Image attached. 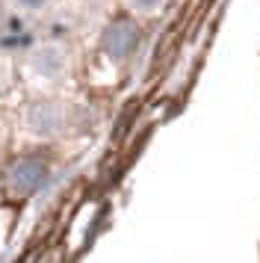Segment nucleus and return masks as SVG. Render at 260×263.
<instances>
[{"label":"nucleus","mask_w":260,"mask_h":263,"mask_svg":"<svg viewBox=\"0 0 260 263\" xmlns=\"http://www.w3.org/2000/svg\"><path fill=\"white\" fill-rule=\"evenodd\" d=\"M136 45H139V27L130 18H116L104 30V50L109 53V60H116V62L127 60L130 53L136 50Z\"/></svg>","instance_id":"obj_1"},{"label":"nucleus","mask_w":260,"mask_h":263,"mask_svg":"<svg viewBox=\"0 0 260 263\" xmlns=\"http://www.w3.org/2000/svg\"><path fill=\"white\" fill-rule=\"evenodd\" d=\"M47 178V166L39 160V157H21V160H15L9 168V183L15 192H21V195H30L35 192Z\"/></svg>","instance_id":"obj_2"},{"label":"nucleus","mask_w":260,"mask_h":263,"mask_svg":"<svg viewBox=\"0 0 260 263\" xmlns=\"http://www.w3.org/2000/svg\"><path fill=\"white\" fill-rule=\"evenodd\" d=\"M30 121H33V130L39 133H53L59 127V112L50 104H39V107L30 112Z\"/></svg>","instance_id":"obj_3"},{"label":"nucleus","mask_w":260,"mask_h":263,"mask_svg":"<svg viewBox=\"0 0 260 263\" xmlns=\"http://www.w3.org/2000/svg\"><path fill=\"white\" fill-rule=\"evenodd\" d=\"M35 68H39L42 74H47V77L59 74V68H62V57H59V50L57 48L42 50V53L35 57Z\"/></svg>","instance_id":"obj_4"},{"label":"nucleus","mask_w":260,"mask_h":263,"mask_svg":"<svg viewBox=\"0 0 260 263\" xmlns=\"http://www.w3.org/2000/svg\"><path fill=\"white\" fill-rule=\"evenodd\" d=\"M130 3H133L136 9H145V12H151V9H157L163 0H130Z\"/></svg>","instance_id":"obj_5"},{"label":"nucleus","mask_w":260,"mask_h":263,"mask_svg":"<svg viewBox=\"0 0 260 263\" xmlns=\"http://www.w3.org/2000/svg\"><path fill=\"white\" fill-rule=\"evenodd\" d=\"M47 0H18V6H24V9H42Z\"/></svg>","instance_id":"obj_6"}]
</instances>
